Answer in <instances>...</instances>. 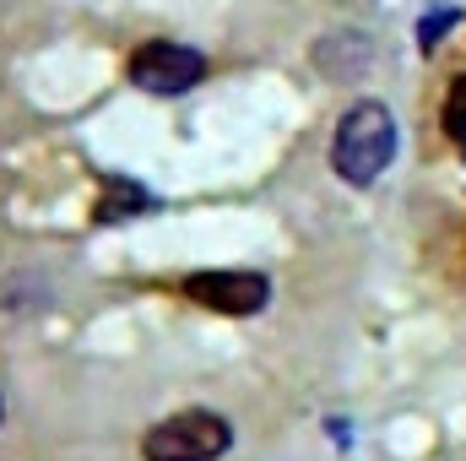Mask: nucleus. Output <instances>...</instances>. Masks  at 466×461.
I'll return each mask as SVG.
<instances>
[{"label":"nucleus","mask_w":466,"mask_h":461,"mask_svg":"<svg viewBox=\"0 0 466 461\" xmlns=\"http://www.w3.org/2000/svg\"><path fill=\"white\" fill-rule=\"evenodd\" d=\"M456 16H461V11H451V5H440V11H434V16L423 22V49H434V38H440L445 27H456Z\"/></svg>","instance_id":"8"},{"label":"nucleus","mask_w":466,"mask_h":461,"mask_svg":"<svg viewBox=\"0 0 466 461\" xmlns=\"http://www.w3.org/2000/svg\"><path fill=\"white\" fill-rule=\"evenodd\" d=\"M445 136L466 152V77L451 82V98H445Z\"/></svg>","instance_id":"7"},{"label":"nucleus","mask_w":466,"mask_h":461,"mask_svg":"<svg viewBox=\"0 0 466 461\" xmlns=\"http://www.w3.org/2000/svg\"><path fill=\"white\" fill-rule=\"evenodd\" d=\"M157 207V196H147L136 179L125 174H104V201H98V223H125L130 212H147Z\"/></svg>","instance_id":"6"},{"label":"nucleus","mask_w":466,"mask_h":461,"mask_svg":"<svg viewBox=\"0 0 466 461\" xmlns=\"http://www.w3.org/2000/svg\"><path fill=\"white\" fill-rule=\"evenodd\" d=\"M207 77V55L174 38H152L130 55V87L152 93V98H179Z\"/></svg>","instance_id":"3"},{"label":"nucleus","mask_w":466,"mask_h":461,"mask_svg":"<svg viewBox=\"0 0 466 461\" xmlns=\"http://www.w3.org/2000/svg\"><path fill=\"white\" fill-rule=\"evenodd\" d=\"M315 66L337 82H352L363 66H369V38L363 33H337V38H320L315 44Z\"/></svg>","instance_id":"5"},{"label":"nucleus","mask_w":466,"mask_h":461,"mask_svg":"<svg viewBox=\"0 0 466 461\" xmlns=\"http://www.w3.org/2000/svg\"><path fill=\"white\" fill-rule=\"evenodd\" d=\"M185 299H196L218 315H260L271 299V282L260 271H196V277H185Z\"/></svg>","instance_id":"4"},{"label":"nucleus","mask_w":466,"mask_h":461,"mask_svg":"<svg viewBox=\"0 0 466 461\" xmlns=\"http://www.w3.org/2000/svg\"><path fill=\"white\" fill-rule=\"evenodd\" d=\"M396 158V119L380 98H358L348 115L337 119L331 136V169L342 174V185H374Z\"/></svg>","instance_id":"1"},{"label":"nucleus","mask_w":466,"mask_h":461,"mask_svg":"<svg viewBox=\"0 0 466 461\" xmlns=\"http://www.w3.org/2000/svg\"><path fill=\"white\" fill-rule=\"evenodd\" d=\"M233 446V424L212 407H185L141 435L147 461H218Z\"/></svg>","instance_id":"2"}]
</instances>
